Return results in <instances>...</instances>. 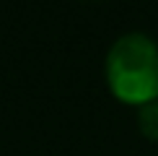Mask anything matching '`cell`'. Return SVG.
<instances>
[{
    "label": "cell",
    "instance_id": "6da1fadb",
    "mask_svg": "<svg viewBox=\"0 0 158 156\" xmlns=\"http://www.w3.org/2000/svg\"><path fill=\"white\" fill-rule=\"evenodd\" d=\"M106 83L124 104H143L158 99V44L148 34H122L106 52Z\"/></svg>",
    "mask_w": 158,
    "mask_h": 156
},
{
    "label": "cell",
    "instance_id": "7a4b0ae2",
    "mask_svg": "<svg viewBox=\"0 0 158 156\" xmlns=\"http://www.w3.org/2000/svg\"><path fill=\"white\" fill-rule=\"evenodd\" d=\"M137 125L140 133L150 141H158V99L137 107Z\"/></svg>",
    "mask_w": 158,
    "mask_h": 156
}]
</instances>
